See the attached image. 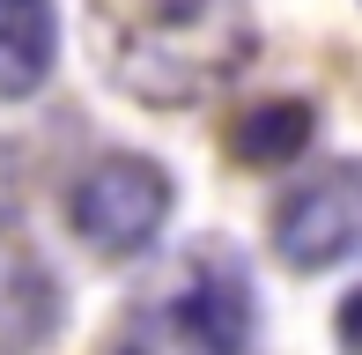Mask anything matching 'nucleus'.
<instances>
[{
    "mask_svg": "<svg viewBox=\"0 0 362 355\" xmlns=\"http://www.w3.org/2000/svg\"><path fill=\"white\" fill-rule=\"evenodd\" d=\"M52 326V281L23 245V192L0 156V348H30Z\"/></svg>",
    "mask_w": 362,
    "mask_h": 355,
    "instance_id": "obj_5",
    "label": "nucleus"
},
{
    "mask_svg": "<svg viewBox=\"0 0 362 355\" xmlns=\"http://www.w3.org/2000/svg\"><path fill=\"white\" fill-rule=\"evenodd\" d=\"M310 134H318L310 104H259V111H244L229 149H237L244 163H296V156L310 149Z\"/></svg>",
    "mask_w": 362,
    "mask_h": 355,
    "instance_id": "obj_7",
    "label": "nucleus"
},
{
    "mask_svg": "<svg viewBox=\"0 0 362 355\" xmlns=\"http://www.w3.org/2000/svg\"><path fill=\"white\" fill-rule=\"evenodd\" d=\"M89 45L141 104H207L252 67L259 30L244 0H89Z\"/></svg>",
    "mask_w": 362,
    "mask_h": 355,
    "instance_id": "obj_1",
    "label": "nucleus"
},
{
    "mask_svg": "<svg viewBox=\"0 0 362 355\" xmlns=\"http://www.w3.org/2000/svg\"><path fill=\"white\" fill-rule=\"evenodd\" d=\"M252 333L259 303L244 260L229 245H192L126 303L111 355H252Z\"/></svg>",
    "mask_w": 362,
    "mask_h": 355,
    "instance_id": "obj_2",
    "label": "nucleus"
},
{
    "mask_svg": "<svg viewBox=\"0 0 362 355\" xmlns=\"http://www.w3.org/2000/svg\"><path fill=\"white\" fill-rule=\"evenodd\" d=\"M274 252L296 274H325L362 252V163H325L296 178L274 207Z\"/></svg>",
    "mask_w": 362,
    "mask_h": 355,
    "instance_id": "obj_4",
    "label": "nucleus"
},
{
    "mask_svg": "<svg viewBox=\"0 0 362 355\" xmlns=\"http://www.w3.org/2000/svg\"><path fill=\"white\" fill-rule=\"evenodd\" d=\"M59 59V8L52 0H0V104L45 89Z\"/></svg>",
    "mask_w": 362,
    "mask_h": 355,
    "instance_id": "obj_6",
    "label": "nucleus"
},
{
    "mask_svg": "<svg viewBox=\"0 0 362 355\" xmlns=\"http://www.w3.org/2000/svg\"><path fill=\"white\" fill-rule=\"evenodd\" d=\"M67 222H74V237L89 252L134 260L170 222V178H163V163H148V156H96L67 192Z\"/></svg>",
    "mask_w": 362,
    "mask_h": 355,
    "instance_id": "obj_3",
    "label": "nucleus"
}]
</instances>
